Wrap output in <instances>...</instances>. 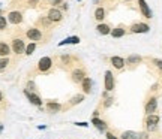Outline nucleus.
Here are the masks:
<instances>
[{
	"label": "nucleus",
	"instance_id": "f257e3e1",
	"mask_svg": "<svg viewBox=\"0 0 162 139\" xmlns=\"http://www.w3.org/2000/svg\"><path fill=\"white\" fill-rule=\"evenodd\" d=\"M45 32H47V30L35 26V27H29L24 35H26V37L29 41H32L35 44H47L48 39H50V35H45ZM48 33H50V32H48Z\"/></svg>",
	"mask_w": 162,
	"mask_h": 139
},
{
	"label": "nucleus",
	"instance_id": "4c0bfd02",
	"mask_svg": "<svg viewBox=\"0 0 162 139\" xmlns=\"http://www.w3.org/2000/svg\"><path fill=\"white\" fill-rule=\"evenodd\" d=\"M140 139H149V135H147L146 132H141V133H140Z\"/></svg>",
	"mask_w": 162,
	"mask_h": 139
},
{
	"label": "nucleus",
	"instance_id": "ddd939ff",
	"mask_svg": "<svg viewBox=\"0 0 162 139\" xmlns=\"http://www.w3.org/2000/svg\"><path fill=\"white\" fill-rule=\"evenodd\" d=\"M149 32H150V26L146 23H134L131 26V33L140 35V33H149Z\"/></svg>",
	"mask_w": 162,
	"mask_h": 139
},
{
	"label": "nucleus",
	"instance_id": "ea45409f",
	"mask_svg": "<svg viewBox=\"0 0 162 139\" xmlns=\"http://www.w3.org/2000/svg\"><path fill=\"white\" fill-rule=\"evenodd\" d=\"M38 129H39V130H45V129H47V126H38Z\"/></svg>",
	"mask_w": 162,
	"mask_h": 139
},
{
	"label": "nucleus",
	"instance_id": "20e7f679",
	"mask_svg": "<svg viewBox=\"0 0 162 139\" xmlns=\"http://www.w3.org/2000/svg\"><path fill=\"white\" fill-rule=\"evenodd\" d=\"M47 18L51 21L53 24H60L63 20H65V15H63V12L60 11L59 8H50L47 11Z\"/></svg>",
	"mask_w": 162,
	"mask_h": 139
},
{
	"label": "nucleus",
	"instance_id": "aec40b11",
	"mask_svg": "<svg viewBox=\"0 0 162 139\" xmlns=\"http://www.w3.org/2000/svg\"><path fill=\"white\" fill-rule=\"evenodd\" d=\"M111 26L110 24H105V23H99L98 26H96V32L99 33V35L102 36H107V35H111Z\"/></svg>",
	"mask_w": 162,
	"mask_h": 139
},
{
	"label": "nucleus",
	"instance_id": "1a4fd4ad",
	"mask_svg": "<svg viewBox=\"0 0 162 139\" xmlns=\"http://www.w3.org/2000/svg\"><path fill=\"white\" fill-rule=\"evenodd\" d=\"M45 109L48 114H59L63 111V105L57 100H47L45 102Z\"/></svg>",
	"mask_w": 162,
	"mask_h": 139
},
{
	"label": "nucleus",
	"instance_id": "72a5a7b5",
	"mask_svg": "<svg viewBox=\"0 0 162 139\" xmlns=\"http://www.w3.org/2000/svg\"><path fill=\"white\" fill-rule=\"evenodd\" d=\"M38 3H39V0H27V6H29V8H36V6H38Z\"/></svg>",
	"mask_w": 162,
	"mask_h": 139
},
{
	"label": "nucleus",
	"instance_id": "5701e85b",
	"mask_svg": "<svg viewBox=\"0 0 162 139\" xmlns=\"http://www.w3.org/2000/svg\"><path fill=\"white\" fill-rule=\"evenodd\" d=\"M125 35H126V30H125V27L123 26H119V27H116V28L111 30V36H113L114 39H117V37H123Z\"/></svg>",
	"mask_w": 162,
	"mask_h": 139
},
{
	"label": "nucleus",
	"instance_id": "473e14b6",
	"mask_svg": "<svg viewBox=\"0 0 162 139\" xmlns=\"http://www.w3.org/2000/svg\"><path fill=\"white\" fill-rule=\"evenodd\" d=\"M153 64L159 70H161V73H162V60H161V59H153Z\"/></svg>",
	"mask_w": 162,
	"mask_h": 139
},
{
	"label": "nucleus",
	"instance_id": "2eb2a0df",
	"mask_svg": "<svg viewBox=\"0 0 162 139\" xmlns=\"http://www.w3.org/2000/svg\"><path fill=\"white\" fill-rule=\"evenodd\" d=\"M92 124L96 127V130L99 132V133H107L108 132V124L104 120H101L99 117L98 118H92Z\"/></svg>",
	"mask_w": 162,
	"mask_h": 139
},
{
	"label": "nucleus",
	"instance_id": "2f4dec72",
	"mask_svg": "<svg viewBox=\"0 0 162 139\" xmlns=\"http://www.w3.org/2000/svg\"><path fill=\"white\" fill-rule=\"evenodd\" d=\"M6 27H8V20L3 15H0V30H5Z\"/></svg>",
	"mask_w": 162,
	"mask_h": 139
},
{
	"label": "nucleus",
	"instance_id": "79ce46f5",
	"mask_svg": "<svg viewBox=\"0 0 162 139\" xmlns=\"http://www.w3.org/2000/svg\"><path fill=\"white\" fill-rule=\"evenodd\" d=\"M78 2H81V0H78Z\"/></svg>",
	"mask_w": 162,
	"mask_h": 139
},
{
	"label": "nucleus",
	"instance_id": "a19ab883",
	"mask_svg": "<svg viewBox=\"0 0 162 139\" xmlns=\"http://www.w3.org/2000/svg\"><path fill=\"white\" fill-rule=\"evenodd\" d=\"M3 129H5V127H3V124H0V135L3 133Z\"/></svg>",
	"mask_w": 162,
	"mask_h": 139
},
{
	"label": "nucleus",
	"instance_id": "6ab92c4d",
	"mask_svg": "<svg viewBox=\"0 0 162 139\" xmlns=\"http://www.w3.org/2000/svg\"><path fill=\"white\" fill-rule=\"evenodd\" d=\"M125 61H126L128 66H137V64H140V63L143 61V57L138 55V54H131L129 57L125 59Z\"/></svg>",
	"mask_w": 162,
	"mask_h": 139
},
{
	"label": "nucleus",
	"instance_id": "4468645a",
	"mask_svg": "<svg viewBox=\"0 0 162 139\" xmlns=\"http://www.w3.org/2000/svg\"><path fill=\"white\" fill-rule=\"evenodd\" d=\"M110 63H111V66H113L114 69H117V70H123L125 69V66H126L125 59L120 57V55H113V57L110 59Z\"/></svg>",
	"mask_w": 162,
	"mask_h": 139
},
{
	"label": "nucleus",
	"instance_id": "f704fd0d",
	"mask_svg": "<svg viewBox=\"0 0 162 139\" xmlns=\"http://www.w3.org/2000/svg\"><path fill=\"white\" fill-rule=\"evenodd\" d=\"M105 136H107V139H119L116 135H113L111 132H107V133H105Z\"/></svg>",
	"mask_w": 162,
	"mask_h": 139
},
{
	"label": "nucleus",
	"instance_id": "a211bd4d",
	"mask_svg": "<svg viewBox=\"0 0 162 139\" xmlns=\"http://www.w3.org/2000/svg\"><path fill=\"white\" fill-rule=\"evenodd\" d=\"M86 99V94H83V93H78V94L72 96L71 97V100L68 102V105L65 106V108H72V106H77V105H80L83 100Z\"/></svg>",
	"mask_w": 162,
	"mask_h": 139
},
{
	"label": "nucleus",
	"instance_id": "c85d7f7f",
	"mask_svg": "<svg viewBox=\"0 0 162 139\" xmlns=\"http://www.w3.org/2000/svg\"><path fill=\"white\" fill-rule=\"evenodd\" d=\"M35 50H36V44H35V42H30V44L26 46V52H24V54H26V55H32L35 52Z\"/></svg>",
	"mask_w": 162,
	"mask_h": 139
},
{
	"label": "nucleus",
	"instance_id": "9b49d317",
	"mask_svg": "<svg viewBox=\"0 0 162 139\" xmlns=\"http://www.w3.org/2000/svg\"><path fill=\"white\" fill-rule=\"evenodd\" d=\"M8 21L9 24H14V26H18L23 23V12L21 11H11L8 14Z\"/></svg>",
	"mask_w": 162,
	"mask_h": 139
},
{
	"label": "nucleus",
	"instance_id": "a878e982",
	"mask_svg": "<svg viewBox=\"0 0 162 139\" xmlns=\"http://www.w3.org/2000/svg\"><path fill=\"white\" fill-rule=\"evenodd\" d=\"M105 9L102 8V6H99V8H96V11H95V20L96 21H99V23H102L104 20H105Z\"/></svg>",
	"mask_w": 162,
	"mask_h": 139
},
{
	"label": "nucleus",
	"instance_id": "f03ea898",
	"mask_svg": "<svg viewBox=\"0 0 162 139\" xmlns=\"http://www.w3.org/2000/svg\"><path fill=\"white\" fill-rule=\"evenodd\" d=\"M53 67H54V60H53V57H48V55H45V57H42V59H39L38 66H36L38 72L42 73V75L50 73V72L53 70Z\"/></svg>",
	"mask_w": 162,
	"mask_h": 139
},
{
	"label": "nucleus",
	"instance_id": "39448f33",
	"mask_svg": "<svg viewBox=\"0 0 162 139\" xmlns=\"http://www.w3.org/2000/svg\"><path fill=\"white\" fill-rule=\"evenodd\" d=\"M26 42L23 41V37H20V36H17V37H14L12 39V42H11V50H12V52L14 54H17V55H21V54H24L26 52Z\"/></svg>",
	"mask_w": 162,
	"mask_h": 139
},
{
	"label": "nucleus",
	"instance_id": "412c9836",
	"mask_svg": "<svg viewBox=\"0 0 162 139\" xmlns=\"http://www.w3.org/2000/svg\"><path fill=\"white\" fill-rule=\"evenodd\" d=\"M74 55H71V54H63V55H60V64H63V66H68L69 67H72V64H74Z\"/></svg>",
	"mask_w": 162,
	"mask_h": 139
},
{
	"label": "nucleus",
	"instance_id": "c756f323",
	"mask_svg": "<svg viewBox=\"0 0 162 139\" xmlns=\"http://www.w3.org/2000/svg\"><path fill=\"white\" fill-rule=\"evenodd\" d=\"M8 66H9V59L8 57H5V59L0 60V72H5Z\"/></svg>",
	"mask_w": 162,
	"mask_h": 139
},
{
	"label": "nucleus",
	"instance_id": "f8f14e48",
	"mask_svg": "<svg viewBox=\"0 0 162 139\" xmlns=\"http://www.w3.org/2000/svg\"><path fill=\"white\" fill-rule=\"evenodd\" d=\"M93 85H95V82H93V79L90 78V76H86L84 79H83V82L80 84V87H81V91H83V94H90L92 91H93Z\"/></svg>",
	"mask_w": 162,
	"mask_h": 139
},
{
	"label": "nucleus",
	"instance_id": "423d86ee",
	"mask_svg": "<svg viewBox=\"0 0 162 139\" xmlns=\"http://www.w3.org/2000/svg\"><path fill=\"white\" fill-rule=\"evenodd\" d=\"M159 115L158 114H152V115H147L146 117V129L147 132H156L159 127Z\"/></svg>",
	"mask_w": 162,
	"mask_h": 139
},
{
	"label": "nucleus",
	"instance_id": "e433bc0d",
	"mask_svg": "<svg viewBox=\"0 0 162 139\" xmlns=\"http://www.w3.org/2000/svg\"><path fill=\"white\" fill-rule=\"evenodd\" d=\"M74 124H75V126H78V127H89V124H87V123H74Z\"/></svg>",
	"mask_w": 162,
	"mask_h": 139
},
{
	"label": "nucleus",
	"instance_id": "f3484780",
	"mask_svg": "<svg viewBox=\"0 0 162 139\" xmlns=\"http://www.w3.org/2000/svg\"><path fill=\"white\" fill-rule=\"evenodd\" d=\"M138 6H140L141 14H143L146 18H153V12H152V9L149 8V5L146 3V0H138Z\"/></svg>",
	"mask_w": 162,
	"mask_h": 139
},
{
	"label": "nucleus",
	"instance_id": "cd10ccee",
	"mask_svg": "<svg viewBox=\"0 0 162 139\" xmlns=\"http://www.w3.org/2000/svg\"><path fill=\"white\" fill-rule=\"evenodd\" d=\"M26 90H29V91H32V93H38V88H36V82L35 81H27L26 84Z\"/></svg>",
	"mask_w": 162,
	"mask_h": 139
},
{
	"label": "nucleus",
	"instance_id": "9d476101",
	"mask_svg": "<svg viewBox=\"0 0 162 139\" xmlns=\"http://www.w3.org/2000/svg\"><path fill=\"white\" fill-rule=\"evenodd\" d=\"M158 111V99L156 97H150L147 102H146L144 105V112L146 115H152V114H155Z\"/></svg>",
	"mask_w": 162,
	"mask_h": 139
},
{
	"label": "nucleus",
	"instance_id": "7ed1b4c3",
	"mask_svg": "<svg viewBox=\"0 0 162 139\" xmlns=\"http://www.w3.org/2000/svg\"><path fill=\"white\" fill-rule=\"evenodd\" d=\"M86 76H87V72L83 66H75L71 69V81L74 84H81Z\"/></svg>",
	"mask_w": 162,
	"mask_h": 139
},
{
	"label": "nucleus",
	"instance_id": "393cba45",
	"mask_svg": "<svg viewBox=\"0 0 162 139\" xmlns=\"http://www.w3.org/2000/svg\"><path fill=\"white\" fill-rule=\"evenodd\" d=\"M11 46H9V44H6V42H0V57H8L9 54H11Z\"/></svg>",
	"mask_w": 162,
	"mask_h": 139
},
{
	"label": "nucleus",
	"instance_id": "6e6552de",
	"mask_svg": "<svg viewBox=\"0 0 162 139\" xmlns=\"http://www.w3.org/2000/svg\"><path fill=\"white\" fill-rule=\"evenodd\" d=\"M116 87V79H114V75L111 70H105V75H104V88L105 91L111 93Z\"/></svg>",
	"mask_w": 162,
	"mask_h": 139
},
{
	"label": "nucleus",
	"instance_id": "58836bf2",
	"mask_svg": "<svg viewBox=\"0 0 162 139\" xmlns=\"http://www.w3.org/2000/svg\"><path fill=\"white\" fill-rule=\"evenodd\" d=\"M3 100H5V96H3V93L0 91V102H3Z\"/></svg>",
	"mask_w": 162,
	"mask_h": 139
},
{
	"label": "nucleus",
	"instance_id": "7c9ffc66",
	"mask_svg": "<svg viewBox=\"0 0 162 139\" xmlns=\"http://www.w3.org/2000/svg\"><path fill=\"white\" fill-rule=\"evenodd\" d=\"M114 103V97H107V99H104V108H110L111 105Z\"/></svg>",
	"mask_w": 162,
	"mask_h": 139
},
{
	"label": "nucleus",
	"instance_id": "4be33fe9",
	"mask_svg": "<svg viewBox=\"0 0 162 139\" xmlns=\"http://www.w3.org/2000/svg\"><path fill=\"white\" fill-rule=\"evenodd\" d=\"M80 44V37L78 36H69V37H66L65 41H62L59 44V46H65V45H77Z\"/></svg>",
	"mask_w": 162,
	"mask_h": 139
},
{
	"label": "nucleus",
	"instance_id": "0eeeda50",
	"mask_svg": "<svg viewBox=\"0 0 162 139\" xmlns=\"http://www.w3.org/2000/svg\"><path fill=\"white\" fill-rule=\"evenodd\" d=\"M23 93H24V96L29 99V102L33 105V106L39 108V109H42L44 100L41 99V96L38 94V93H32V91H29V90H26V88H24V91H23Z\"/></svg>",
	"mask_w": 162,
	"mask_h": 139
},
{
	"label": "nucleus",
	"instance_id": "c9c22d12",
	"mask_svg": "<svg viewBox=\"0 0 162 139\" xmlns=\"http://www.w3.org/2000/svg\"><path fill=\"white\" fill-rule=\"evenodd\" d=\"M59 9L62 11V12H63V11H66V9H68V3H65V2H63V3L59 6Z\"/></svg>",
	"mask_w": 162,
	"mask_h": 139
},
{
	"label": "nucleus",
	"instance_id": "b1692460",
	"mask_svg": "<svg viewBox=\"0 0 162 139\" xmlns=\"http://www.w3.org/2000/svg\"><path fill=\"white\" fill-rule=\"evenodd\" d=\"M120 139H140V133L134 130H126L120 135Z\"/></svg>",
	"mask_w": 162,
	"mask_h": 139
},
{
	"label": "nucleus",
	"instance_id": "dca6fc26",
	"mask_svg": "<svg viewBox=\"0 0 162 139\" xmlns=\"http://www.w3.org/2000/svg\"><path fill=\"white\" fill-rule=\"evenodd\" d=\"M53 26L54 24L47 18V15H42V17H39V20H38V27H41V28L47 30V32H51Z\"/></svg>",
	"mask_w": 162,
	"mask_h": 139
},
{
	"label": "nucleus",
	"instance_id": "bb28decb",
	"mask_svg": "<svg viewBox=\"0 0 162 139\" xmlns=\"http://www.w3.org/2000/svg\"><path fill=\"white\" fill-rule=\"evenodd\" d=\"M62 3H63V0H44V5L50 6V8H59Z\"/></svg>",
	"mask_w": 162,
	"mask_h": 139
}]
</instances>
